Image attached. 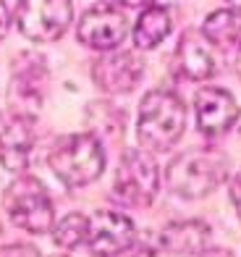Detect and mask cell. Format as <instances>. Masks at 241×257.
<instances>
[{"label": "cell", "mask_w": 241, "mask_h": 257, "mask_svg": "<svg viewBox=\"0 0 241 257\" xmlns=\"http://www.w3.org/2000/svg\"><path fill=\"white\" fill-rule=\"evenodd\" d=\"M228 176V160L215 147H197L168 163L165 179L170 192L183 200H202L215 192Z\"/></svg>", "instance_id": "obj_1"}, {"label": "cell", "mask_w": 241, "mask_h": 257, "mask_svg": "<svg viewBox=\"0 0 241 257\" xmlns=\"http://www.w3.org/2000/svg\"><path fill=\"white\" fill-rule=\"evenodd\" d=\"M186 126V108L181 97L170 89H152L147 92L139 108V145L147 153H168Z\"/></svg>", "instance_id": "obj_2"}, {"label": "cell", "mask_w": 241, "mask_h": 257, "mask_svg": "<svg viewBox=\"0 0 241 257\" xmlns=\"http://www.w3.org/2000/svg\"><path fill=\"white\" fill-rule=\"evenodd\" d=\"M50 168L66 186H87L100 179L105 153L95 134H68L50 150Z\"/></svg>", "instance_id": "obj_3"}, {"label": "cell", "mask_w": 241, "mask_h": 257, "mask_svg": "<svg viewBox=\"0 0 241 257\" xmlns=\"http://www.w3.org/2000/svg\"><path fill=\"white\" fill-rule=\"evenodd\" d=\"M3 207L14 226L29 233H45L53 228L55 210L45 184L34 176H19L8 184L3 194Z\"/></svg>", "instance_id": "obj_4"}, {"label": "cell", "mask_w": 241, "mask_h": 257, "mask_svg": "<svg viewBox=\"0 0 241 257\" xmlns=\"http://www.w3.org/2000/svg\"><path fill=\"white\" fill-rule=\"evenodd\" d=\"M160 189V171L147 150H131L118 163L113 194L129 207H150Z\"/></svg>", "instance_id": "obj_5"}, {"label": "cell", "mask_w": 241, "mask_h": 257, "mask_svg": "<svg viewBox=\"0 0 241 257\" xmlns=\"http://www.w3.org/2000/svg\"><path fill=\"white\" fill-rule=\"evenodd\" d=\"M74 19L71 0H19L16 24L32 42H55Z\"/></svg>", "instance_id": "obj_6"}, {"label": "cell", "mask_w": 241, "mask_h": 257, "mask_svg": "<svg viewBox=\"0 0 241 257\" xmlns=\"http://www.w3.org/2000/svg\"><path fill=\"white\" fill-rule=\"evenodd\" d=\"M84 244L97 257H118L134 244V220L116 210H97L87 223Z\"/></svg>", "instance_id": "obj_7"}, {"label": "cell", "mask_w": 241, "mask_h": 257, "mask_svg": "<svg viewBox=\"0 0 241 257\" xmlns=\"http://www.w3.org/2000/svg\"><path fill=\"white\" fill-rule=\"evenodd\" d=\"M126 34H129V21H126L123 11L113 3L92 6L79 21V40L92 50H116L126 40Z\"/></svg>", "instance_id": "obj_8"}, {"label": "cell", "mask_w": 241, "mask_h": 257, "mask_svg": "<svg viewBox=\"0 0 241 257\" xmlns=\"http://www.w3.org/2000/svg\"><path fill=\"white\" fill-rule=\"evenodd\" d=\"M34 147L32 118L19 110H0V166L11 173H21L29 166Z\"/></svg>", "instance_id": "obj_9"}, {"label": "cell", "mask_w": 241, "mask_h": 257, "mask_svg": "<svg viewBox=\"0 0 241 257\" xmlns=\"http://www.w3.org/2000/svg\"><path fill=\"white\" fill-rule=\"evenodd\" d=\"M144 74V63L139 55L134 53H118L110 50L105 55H100L95 66H92V79L95 84L108 92V95H123L131 92Z\"/></svg>", "instance_id": "obj_10"}, {"label": "cell", "mask_w": 241, "mask_h": 257, "mask_svg": "<svg viewBox=\"0 0 241 257\" xmlns=\"http://www.w3.org/2000/svg\"><path fill=\"white\" fill-rule=\"evenodd\" d=\"M236 100L228 89L204 87L194 95V118L204 137H220L236 123Z\"/></svg>", "instance_id": "obj_11"}, {"label": "cell", "mask_w": 241, "mask_h": 257, "mask_svg": "<svg viewBox=\"0 0 241 257\" xmlns=\"http://www.w3.org/2000/svg\"><path fill=\"white\" fill-rule=\"evenodd\" d=\"M176 68L191 81H204L217 71V58L212 42L202 32H183L173 53Z\"/></svg>", "instance_id": "obj_12"}, {"label": "cell", "mask_w": 241, "mask_h": 257, "mask_svg": "<svg viewBox=\"0 0 241 257\" xmlns=\"http://www.w3.org/2000/svg\"><path fill=\"white\" fill-rule=\"evenodd\" d=\"M160 241L173 254H204L210 249L212 233L210 226L202 220H176L163 228Z\"/></svg>", "instance_id": "obj_13"}, {"label": "cell", "mask_w": 241, "mask_h": 257, "mask_svg": "<svg viewBox=\"0 0 241 257\" xmlns=\"http://www.w3.org/2000/svg\"><path fill=\"white\" fill-rule=\"evenodd\" d=\"M202 34L212 42V48L238 53L241 50V16L236 11H215L204 21Z\"/></svg>", "instance_id": "obj_14"}, {"label": "cell", "mask_w": 241, "mask_h": 257, "mask_svg": "<svg viewBox=\"0 0 241 257\" xmlns=\"http://www.w3.org/2000/svg\"><path fill=\"white\" fill-rule=\"evenodd\" d=\"M170 27H173L170 11L165 6H150L134 27V45L139 50H152L168 37Z\"/></svg>", "instance_id": "obj_15"}, {"label": "cell", "mask_w": 241, "mask_h": 257, "mask_svg": "<svg viewBox=\"0 0 241 257\" xmlns=\"http://www.w3.org/2000/svg\"><path fill=\"white\" fill-rule=\"evenodd\" d=\"M87 223H89V218H84L82 213H71V215L61 218L58 223H55V228H53L55 244L63 247V249H74V247H79V244H84Z\"/></svg>", "instance_id": "obj_16"}, {"label": "cell", "mask_w": 241, "mask_h": 257, "mask_svg": "<svg viewBox=\"0 0 241 257\" xmlns=\"http://www.w3.org/2000/svg\"><path fill=\"white\" fill-rule=\"evenodd\" d=\"M0 257H40V252L34 247H27V244H3Z\"/></svg>", "instance_id": "obj_17"}, {"label": "cell", "mask_w": 241, "mask_h": 257, "mask_svg": "<svg viewBox=\"0 0 241 257\" xmlns=\"http://www.w3.org/2000/svg\"><path fill=\"white\" fill-rule=\"evenodd\" d=\"M231 202L236 207V213L241 215V171L236 173L233 181H231Z\"/></svg>", "instance_id": "obj_18"}, {"label": "cell", "mask_w": 241, "mask_h": 257, "mask_svg": "<svg viewBox=\"0 0 241 257\" xmlns=\"http://www.w3.org/2000/svg\"><path fill=\"white\" fill-rule=\"evenodd\" d=\"M8 29H11V14H8V8H6V3L0 0V40L8 34Z\"/></svg>", "instance_id": "obj_19"}, {"label": "cell", "mask_w": 241, "mask_h": 257, "mask_svg": "<svg viewBox=\"0 0 241 257\" xmlns=\"http://www.w3.org/2000/svg\"><path fill=\"white\" fill-rule=\"evenodd\" d=\"M118 6H126V8H142V6H152L155 0H116Z\"/></svg>", "instance_id": "obj_20"}, {"label": "cell", "mask_w": 241, "mask_h": 257, "mask_svg": "<svg viewBox=\"0 0 241 257\" xmlns=\"http://www.w3.org/2000/svg\"><path fill=\"white\" fill-rule=\"evenodd\" d=\"M204 257H231V254H228L225 249H215V252H207Z\"/></svg>", "instance_id": "obj_21"}, {"label": "cell", "mask_w": 241, "mask_h": 257, "mask_svg": "<svg viewBox=\"0 0 241 257\" xmlns=\"http://www.w3.org/2000/svg\"><path fill=\"white\" fill-rule=\"evenodd\" d=\"M228 6L236 8V14H241V0H228Z\"/></svg>", "instance_id": "obj_22"}, {"label": "cell", "mask_w": 241, "mask_h": 257, "mask_svg": "<svg viewBox=\"0 0 241 257\" xmlns=\"http://www.w3.org/2000/svg\"><path fill=\"white\" fill-rule=\"evenodd\" d=\"M236 71H238V76H241V50L236 53Z\"/></svg>", "instance_id": "obj_23"}, {"label": "cell", "mask_w": 241, "mask_h": 257, "mask_svg": "<svg viewBox=\"0 0 241 257\" xmlns=\"http://www.w3.org/2000/svg\"><path fill=\"white\" fill-rule=\"evenodd\" d=\"M236 123H238V132H241V110H238V115H236Z\"/></svg>", "instance_id": "obj_24"}, {"label": "cell", "mask_w": 241, "mask_h": 257, "mask_svg": "<svg viewBox=\"0 0 241 257\" xmlns=\"http://www.w3.org/2000/svg\"><path fill=\"white\" fill-rule=\"evenodd\" d=\"M58 257H63V254H58Z\"/></svg>", "instance_id": "obj_25"}]
</instances>
